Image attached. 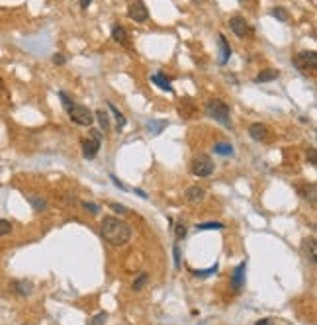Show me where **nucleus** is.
<instances>
[{
	"label": "nucleus",
	"instance_id": "1",
	"mask_svg": "<svg viewBox=\"0 0 317 325\" xmlns=\"http://www.w3.org/2000/svg\"><path fill=\"white\" fill-rule=\"evenodd\" d=\"M100 233H102L104 241L110 243L112 247H122L132 239V228L124 220H120L116 216H106L102 220Z\"/></svg>",
	"mask_w": 317,
	"mask_h": 325
},
{
	"label": "nucleus",
	"instance_id": "2",
	"mask_svg": "<svg viewBox=\"0 0 317 325\" xmlns=\"http://www.w3.org/2000/svg\"><path fill=\"white\" fill-rule=\"evenodd\" d=\"M206 112H208V116L214 118L216 122H220V124L226 126V128H231V126H233L229 106H227L226 102L218 100V98H212V100L206 104Z\"/></svg>",
	"mask_w": 317,
	"mask_h": 325
},
{
	"label": "nucleus",
	"instance_id": "3",
	"mask_svg": "<svg viewBox=\"0 0 317 325\" xmlns=\"http://www.w3.org/2000/svg\"><path fill=\"white\" fill-rule=\"evenodd\" d=\"M214 168H216V164H214V161H212V157L206 155V153L196 155V157L192 159V162H190V170H192V174L198 176V178H206V176H210V174L214 172Z\"/></svg>",
	"mask_w": 317,
	"mask_h": 325
},
{
	"label": "nucleus",
	"instance_id": "4",
	"mask_svg": "<svg viewBox=\"0 0 317 325\" xmlns=\"http://www.w3.org/2000/svg\"><path fill=\"white\" fill-rule=\"evenodd\" d=\"M67 112H68V118L74 124H78V126H92L94 124V114H92L86 106H82V104H72Z\"/></svg>",
	"mask_w": 317,
	"mask_h": 325
},
{
	"label": "nucleus",
	"instance_id": "5",
	"mask_svg": "<svg viewBox=\"0 0 317 325\" xmlns=\"http://www.w3.org/2000/svg\"><path fill=\"white\" fill-rule=\"evenodd\" d=\"M294 65L298 70L308 72V70H316L317 67V55L316 51H300L294 57Z\"/></svg>",
	"mask_w": 317,
	"mask_h": 325
},
{
	"label": "nucleus",
	"instance_id": "6",
	"mask_svg": "<svg viewBox=\"0 0 317 325\" xmlns=\"http://www.w3.org/2000/svg\"><path fill=\"white\" fill-rule=\"evenodd\" d=\"M100 140H102L100 130H90V140L82 141V155H84V159H94L98 155Z\"/></svg>",
	"mask_w": 317,
	"mask_h": 325
},
{
	"label": "nucleus",
	"instance_id": "7",
	"mask_svg": "<svg viewBox=\"0 0 317 325\" xmlns=\"http://www.w3.org/2000/svg\"><path fill=\"white\" fill-rule=\"evenodd\" d=\"M128 16L132 20H136L137 24H145L149 20V10L147 6L141 2V0H134L130 6H128Z\"/></svg>",
	"mask_w": 317,
	"mask_h": 325
},
{
	"label": "nucleus",
	"instance_id": "8",
	"mask_svg": "<svg viewBox=\"0 0 317 325\" xmlns=\"http://www.w3.org/2000/svg\"><path fill=\"white\" fill-rule=\"evenodd\" d=\"M245 270H247V262L243 260V262H239V264L235 266V270H233V274H231V286H233L235 292H239V290L245 286Z\"/></svg>",
	"mask_w": 317,
	"mask_h": 325
},
{
	"label": "nucleus",
	"instance_id": "9",
	"mask_svg": "<svg viewBox=\"0 0 317 325\" xmlns=\"http://www.w3.org/2000/svg\"><path fill=\"white\" fill-rule=\"evenodd\" d=\"M229 28H231V32H233L235 36H239V38H245V36L250 32L249 24H247V20H245L243 16H233V18L229 20Z\"/></svg>",
	"mask_w": 317,
	"mask_h": 325
},
{
	"label": "nucleus",
	"instance_id": "10",
	"mask_svg": "<svg viewBox=\"0 0 317 325\" xmlns=\"http://www.w3.org/2000/svg\"><path fill=\"white\" fill-rule=\"evenodd\" d=\"M184 198L190 202V204H200L202 200L206 198V190L202 186L194 184V186H188L186 192H184Z\"/></svg>",
	"mask_w": 317,
	"mask_h": 325
},
{
	"label": "nucleus",
	"instance_id": "11",
	"mask_svg": "<svg viewBox=\"0 0 317 325\" xmlns=\"http://www.w3.org/2000/svg\"><path fill=\"white\" fill-rule=\"evenodd\" d=\"M249 136H250V140H254V141H264L266 138H268V128H266L264 124H260V122L250 124Z\"/></svg>",
	"mask_w": 317,
	"mask_h": 325
},
{
	"label": "nucleus",
	"instance_id": "12",
	"mask_svg": "<svg viewBox=\"0 0 317 325\" xmlns=\"http://www.w3.org/2000/svg\"><path fill=\"white\" fill-rule=\"evenodd\" d=\"M302 251H304V255L306 258L312 262V264H316L317 260V243L314 237H310V239H306L304 243H302Z\"/></svg>",
	"mask_w": 317,
	"mask_h": 325
},
{
	"label": "nucleus",
	"instance_id": "13",
	"mask_svg": "<svg viewBox=\"0 0 317 325\" xmlns=\"http://www.w3.org/2000/svg\"><path fill=\"white\" fill-rule=\"evenodd\" d=\"M12 290L18 296H30L34 292V284L30 280H16V282H12Z\"/></svg>",
	"mask_w": 317,
	"mask_h": 325
},
{
	"label": "nucleus",
	"instance_id": "14",
	"mask_svg": "<svg viewBox=\"0 0 317 325\" xmlns=\"http://www.w3.org/2000/svg\"><path fill=\"white\" fill-rule=\"evenodd\" d=\"M218 44H220V53H222V57H220V63L222 65H226L227 61H229V57H231V47L227 44L226 36L224 34H220L218 36Z\"/></svg>",
	"mask_w": 317,
	"mask_h": 325
},
{
	"label": "nucleus",
	"instance_id": "15",
	"mask_svg": "<svg viewBox=\"0 0 317 325\" xmlns=\"http://www.w3.org/2000/svg\"><path fill=\"white\" fill-rule=\"evenodd\" d=\"M151 80L157 84L160 90H166V92H172V86H170V78L164 76V72H155L151 76Z\"/></svg>",
	"mask_w": 317,
	"mask_h": 325
},
{
	"label": "nucleus",
	"instance_id": "16",
	"mask_svg": "<svg viewBox=\"0 0 317 325\" xmlns=\"http://www.w3.org/2000/svg\"><path fill=\"white\" fill-rule=\"evenodd\" d=\"M112 38H114V42H118V44L126 46V44H128V30H126L124 26H114V28H112Z\"/></svg>",
	"mask_w": 317,
	"mask_h": 325
},
{
	"label": "nucleus",
	"instance_id": "17",
	"mask_svg": "<svg viewBox=\"0 0 317 325\" xmlns=\"http://www.w3.org/2000/svg\"><path fill=\"white\" fill-rule=\"evenodd\" d=\"M278 76H280V70L264 69V70H260V72L256 74V82H270V80L278 78Z\"/></svg>",
	"mask_w": 317,
	"mask_h": 325
},
{
	"label": "nucleus",
	"instance_id": "18",
	"mask_svg": "<svg viewBox=\"0 0 317 325\" xmlns=\"http://www.w3.org/2000/svg\"><path fill=\"white\" fill-rule=\"evenodd\" d=\"M28 200H30L32 208L36 210V212H46V210H47V200H46V198H42V196L30 194V196H28Z\"/></svg>",
	"mask_w": 317,
	"mask_h": 325
},
{
	"label": "nucleus",
	"instance_id": "19",
	"mask_svg": "<svg viewBox=\"0 0 317 325\" xmlns=\"http://www.w3.org/2000/svg\"><path fill=\"white\" fill-rule=\"evenodd\" d=\"M270 14L278 20V22H282V24L290 22V12H288L284 6H276V8H272Z\"/></svg>",
	"mask_w": 317,
	"mask_h": 325
},
{
	"label": "nucleus",
	"instance_id": "20",
	"mask_svg": "<svg viewBox=\"0 0 317 325\" xmlns=\"http://www.w3.org/2000/svg\"><path fill=\"white\" fill-rule=\"evenodd\" d=\"M214 153H218V155H224V157H227V155H233V145L231 143H216L214 145Z\"/></svg>",
	"mask_w": 317,
	"mask_h": 325
},
{
	"label": "nucleus",
	"instance_id": "21",
	"mask_svg": "<svg viewBox=\"0 0 317 325\" xmlns=\"http://www.w3.org/2000/svg\"><path fill=\"white\" fill-rule=\"evenodd\" d=\"M196 230L198 232H206V230H218V232H222V230H226V226L222 222H206V224H198Z\"/></svg>",
	"mask_w": 317,
	"mask_h": 325
},
{
	"label": "nucleus",
	"instance_id": "22",
	"mask_svg": "<svg viewBox=\"0 0 317 325\" xmlns=\"http://www.w3.org/2000/svg\"><path fill=\"white\" fill-rule=\"evenodd\" d=\"M94 120H98V122H100V128H102L104 132H108V130H110V118H108V114H106L104 110H98V112L94 114Z\"/></svg>",
	"mask_w": 317,
	"mask_h": 325
},
{
	"label": "nucleus",
	"instance_id": "23",
	"mask_svg": "<svg viewBox=\"0 0 317 325\" xmlns=\"http://www.w3.org/2000/svg\"><path fill=\"white\" fill-rule=\"evenodd\" d=\"M108 108H110V112H112L114 116H116V120H118V132H120V130H122V128L128 124V122H126V116H124V114H122V112H120V110L114 106L112 102H108Z\"/></svg>",
	"mask_w": 317,
	"mask_h": 325
},
{
	"label": "nucleus",
	"instance_id": "24",
	"mask_svg": "<svg viewBox=\"0 0 317 325\" xmlns=\"http://www.w3.org/2000/svg\"><path fill=\"white\" fill-rule=\"evenodd\" d=\"M147 282H149V274H147V272H141V274L134 280V290H136V292H141V290L145 288Z\"/></svg>",
	"mask_w": 317,
	"mask_h": 325
},
{
	"label": "nucleus",
	"instance_id": "25",
	"mask_svg": "<svg viewBox=\"0 0 317 325\" xmlns=\"http://www.w3.org/2000/svg\"><path fill=\"white\" fill-rule=\"evenodd\" d=\"M166 128V122H155V120H151L149 124H147V130H149V134H160L162 130Z\"/></svg>",
	"mask_w": 317,
	"mask_h": 325
},
{
	"label": "nucleus",
	"instance_id": "26",
	"mask_svg": "<svg viewBox=\"0 0 317 325\" xmlns=\"http://www.w3.org/2000/svg\"><path fill=\"white\" fill-rule=\"evenodd\" d=\"M254 325H290V324H288V322H284V320H280V318H266V320L256 322Z\"/></svg>",
	"mask_w": 317,
	"mask_h": 325
},
{
	"label": "nucleus",
	"instance_id": "27",
	"mask_svg": "<svg viewBox=\"0 0 317 325\" xmlns=\"http://www.w3.org/2000/svg\"><path fill=\"white\" fill-rule=\"evenodd\" d=\"M304 196L306 198H310V202L316 206V184H310L304 188Z\"/></svg>",
	"mask_w": 317,
	"mask_h": 325
},
{
	"label": "nucleus",
	"instance_id": "28",
	"mask_svg": "<svg viewBox=\"0 0 317 325\" xmlns=\"http://www.w3.org/2000/svg\"><path fill=\"white\" fill-rule=\"evenodd\" d=\"M174 235H176V239H184V235H186V224L184 222H176V226H174Z\"/></svg>",
	"mask_w": 317,
	"mask_h": 325
},
{
	"label": "nucleus",
	"instance_id": "29",
	"mask_svg": "<svg viewBox=\"0 0 317 325\" xmlns=\"http://www.w3.org/2000/svg\"><path fill=\"white\" fill-rule=\"evenodd\" d=\"M10 232H12V224L8 220H0V237L8 235Z\"/></svg>",
	"mask_w": 317,
	"mask_h": 325
},
{
	"label": "nucleus",
	"instance_id": "30",
	"mask_svg": "<svg viewBox=\"0 0 317 325\" xmlns=\"http://www.w3.org/2000/svg\"><path fill=\"white\" fill-rule=\"evenodd\" d=\"M82 208L86 210V212H90L92 216H96V214L100 212V206H96V204H92V202H82Z\"/></svg>",
	"mask_w": 317,
	"mask_h": 325
},
{
	"label": "nucleus",
	"instance_id": "31",
	"mask_svg": "<svg viewBox=\"0 0 317 325\" xmlns=\"http://www.w3.org/2000/svg\"><path fill=\"white\" fill-rule=\"evenodd\" d=\"M106 318H108V314H106V312H102V314H98V316H96V318H94L88 325H102L104 322H106Z\"/></svg>",
	"mask_w": 317,
	"mask_h": 325
},
{
	"label": "nucleus",
	"instance_id": "32",
	"mask_svg": "<svg viewBox=\"0 0 317 325\" xmlns=\"http://www.w3.org/2000/svg\"><path fill=\"white\" fill-rule=\"evenodd\" d=\"M110 208H112L116 214H122V216H124V214H128V208H126V206H122V204H116V202H110Z\"/></svg>",
	"mask_w": 317,
	"mask_h": 325
},
{
	"label": "nucleus",
	"instance_id": "33",
	"mask_svg": "<svg viewBox=\"0 0 317 325\" xmlns=\"http://www.w3.org/2000/svg\"><path fill=\"white\" fill-rule=\"evenodd\" d=\"M59 96H61V100H63V106H65V108L68 110V108L72 106V100H70V98L67 96V92H63V90L59 92Z\"/></svg>",
	"mask_w": 317,
	"mask_h": 325
},
{
	"label": "nucleus",
	"instance_id": "34",
	"mask_svg": "<svg viewBox=\"0 0 317 325\" xmlns=\"http://www.w3.org/2000/svg\"><path fill=\"white\" fill-rule=\"evenodd\" d=\"M53 63H55V65H65V63H67V59H65V55L57 53V55H53Z\"/></svg>",
	"mask_w": 317,
	"mask_h": 325
},
{
	"label": "nucleus",
	"instance_id": "35",
	"mask_svg": "<svg viewBox=\"0 0 317 325\" xmlns=\"http://www.w3.org/2000/svg\"><path fill=\"white\" fill-rule=\"evenodd\" d=\"M172 251H174V266L178 268V266H180V249H178V245H174Z\"/></svg>",
	"mask_w": 317,
	"mask_h": 325
},
{
	"label": "nucleus",
	"instance_id": "36",
	"mask_svg": "<svg viewBox=\"0 0 317 325\" xmlns=\"http://www.w3.org/2000/svg\"><path fill=\"white\" fill-rule=\"evenodd\" d=\"M216 270H218V264H216V266H212V268H208V270H202V272H196V274H198V276H210V274H214Z\"/></svg>",
	"mask_w": 317,
	"mask_h": 325
},
{
	"label": "nucleus",
	"instance_id": "37",
	"mask_svg": "<svg viewBox=\"0 0 317 325\" xmlns=\"http://www.w3.org/2000/svg\"><path fill=\"white\" fill-rule=\"evenodd\" d=\"M308 157H310V162H312V164L316 166V164H317V159H316V149H314V147L310 149V153H308Z\"/></svg>",
	"mask_w": 317,
	"mask_h": 325
},
{
	"label": "nucleus",
	"instance_id": "38",
	"mask_svg": "<svg viewBox=\"0 0 317 325\" xmlns=\"http://www.w3.org/2000/svg\"><path fill=\"white\" fill-rule=\"evenodd\" d=\"M90 2H92V0H80V8H84V10H86V8L90 6Z\"/></svg>",
	"mask_w": 317,
	"mask_h": 325
},
{
	"label": "nucleus",
	"instance_id": "39",
	"mask_svg": "<svg viewBox=\"0 0 317 325\" xmlns=\"http://www.w3.org/2000/svg\"><path fill=\"white\" fill-rule=\"evenodd\" d=\"M136 194H137V196H139V198H143V200L147 198V194H145L143 190H139V188H137V190H136Z\"/></svg>",
	"mask_w": 317,
	"mask_h": 325
},
{
	"label": "nucleus",
	"instance_id": "40",
	"mask_svg": "<svg viewBox=\"0 0 317 325\" xmlns=\"http://www.w3.org/2000/svg\"><path fill=\"white\" fill-rule=\"evenodd\" d=\"M2 86H4V82H2V78H0V92H2Z\"/></svg>",
	"mask_w": 317,
	"mask_h": 325
},
{
	"label": "nucleus",
	"instance_id": "41",
	"mask_svg": "<svg viewBox=\"0 0 317 325\" xmlns=\"http://www.w3.org/2000/svg\"><path fill=\"white\" fill-rule=\"evenodd\" d=\"M239 2H243V4H247V2H250V0H239Z\"/></svg>",
	"mask_w": 317,
	"mask_h": 325
}]
</instances>
